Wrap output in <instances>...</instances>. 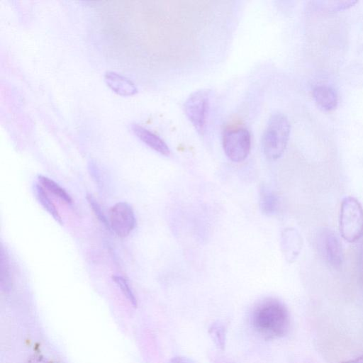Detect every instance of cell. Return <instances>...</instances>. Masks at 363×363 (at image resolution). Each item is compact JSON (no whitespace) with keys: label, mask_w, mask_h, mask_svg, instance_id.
<instances>
[{"label":"cell","mask_w":363,"mask_h":363,"mask_svg":"<svg viewBox=\"0 0 363 363\" xmlns=\"http://www.w3.org/2000/svg\"><path fill=\"white\" fill-rule=\"evenodd\" d=\"M259 205L263 214L272 216L277 213L279 209V198L271 189L262 185L259 189Z\"/></svg>","instance_id":"12"},{"label":"cell","mask_w":363,"mask_h":363,"mask_svg":"<svg viewBox=\"0 0 363 363\" xmlns=\"http://www.w3.org/2000/svg\"><path fill=\"white\" fill-rule=\"evenodd\" d=\"M344 363H363V355L354 359H351L350 361L345 362Z\"/></svg>","instance_id":"21"},{"label":"cell","mask_w":363,"mask_h":363,"mask_svg":"<svg viewBox=\"0 0 363 363\" xmlns=\"http://www.w3.org/2000/svg\"><path fill=\"white\" fill-rule=\"evenodd\" d=\"M339 228L342 237L349 242L363 236V208L355 198L347 196L342 200Z\"/></svg>","instance_id":"3"},{"label":"cell","mask_w":363,"mask_h":363,"mask_svg":"<svg viewBox=\"0 0 363 363\" xmlns=\"http://www.w3.org/2000/svg\"><path fill=\"white\" fill-rule=\"evenodd\" d=\"M170 363H194L191 359L182 356L174 357L171 359Z\"/></svg>","instance_id":"20"},{"label":"cell","mask_w":363,"mask_h":363,"mask_svg":"<svg viewBox=\"0 0 363 363\" xmlns=\"http://www.w3.org/2000/svg\"><path fill=\"white\" fill-rule=\"evenodd\" d=\"M36 197L47 212L60 225H62V218L52 200L48 197L45 190L39 184L35 186Z\"/></svg>","instance_id":"13"},{"label":"cell","mask_w":363,"mask_h":363,"mask_svg":"<svg viewBox=\"0 0 363 363\" xmlns=\"http://www.w3.org/2000/svg\"><path fill=\"white\" fill-rule=\"evenodd\" d=\"M318 252L330 267L338 269L343 262V252L340 240L335 232L329 228H322L315 235Z\"/></svg>","instance_id":"5"},{"label":"cell","mask_w":363,"mask_h":363,"mask_svg":"<svg viewBox=\"0 0 363 363\" xmlns=\"http://www.w3.org/2000/svg\"><path fill=\"white\" fill-rule=\"evenodd\" d=\"M280 247L286 260L289 263H292L301 252L302 237L295 228H287L281 233Z\"/></svg>","instance_id":"8"},{"label":"cell","mask_w":363,"mask_h":363,"mask_svg":"<svg viewBox=\"0 0 363 363\" xmlns=\"http://www.w3.org/2000/svg\"><path fill=\"white\" fill-rule=\"evenodd\" d=\"M86 199L88 201V203H89L94 213L95 214L96 217L106 227L109 226V223L104 216L103 211H101V208L98 203V202L96 201V199L91 195L87 194L86 195Z\"/></svg>","instance_id":"18"},{"label":"cell","mask_w":363,"mask_h":363,"mask_svg":"<svg viewBox=\"0 0 363 363\" xmlns=\"http://www.w3.org/2000/svg\"><path fill=\"white\" fill-rule=\"evenodd\" d=\"M211 94L209 89L197 90L187 98L184 104L186 116L200 135H203L206 131Z\"/></svg>","instance_id":"4"},{"label":"cell","mask_w":363,"mask_h":363,"mask_svg":"<svg viewBox=\"0 0 363 363\" xmlns=\"http://www.w3.org/2000/svg\"><path fill=\"white\" fill-rule=\"evenodd\" d=\"M218 363H226L225 362H218Z\"/></svg>","instance_id":"22"},{"label":"cell","mask_w":363,"mask_h":363,"mask_svg":"<svg viewBox=\"0 0 363 363\" xmlns=\"http://www.w3.org/2000/svg\"><path fill=\"white\" fill-rule=\"evenodd\" d=\"M357 2V1H338L329 2V4H330L329 9L333 11L347 9L354 5Z\"/></svg>","instance_id":"19"},{"label":"cell","mask_w":363,"mask_h":363,"mask_svg":"<svg viewBox=\"0 0 363 363\" xmlns=\"http://www.w3.org/2000/svg\"><path fill=\"white\" fill-rule=\"evenodd\" d=\"M109 226L119 237L128 236L134 229L135 217L132 207L125 202H118L109 211Z\"/></svg>","instance_id":"7"},{"label":"cell","mask_w":363,"mask_h":363,"mask_svg":"<svg viewBox=\"0 0 363 363\" xmlns=\"http://www.w3.org/2000/svg\"><path fill=\"white\" fill-rule=\"evenodd\" d=\"M112 279L120 288L123 294L125 296L131 305L133 307H137V299L127 281L123 277L118 275L113 276Z\"/></svg>","instance_id":"17"},{"label":"cell","mask_w":363,"mask_h":363,"mask_svg":"<svg viewBox=\"0 0 363 363\" xmlns=\"http://www.w3.org/2000/svg\"><path fill=\"white\" fill-rule=\"evenodd\" d=\"M313 96L316 106L324 111L334 110L338 103L335 89L328 84H318L313 90Z\"/></svg>","instance_id":"9"},{"label":"cell","mask_w":363,"mask_h":363,"mask_svg":"<svg viewBox=\"0 0 363 363\" xmlns=\"http://www.w3.org/2000/svg\"><path fill=\"white\" fill-rule=\"evenodd\" d=\"M212 340L220 350H224L226 339V329L220 322L212 323L208 329Z\"/></svg>","instance_id":"15"},{"label":"cell","mask_w":363,"mask_h":363,"mask_svg":"<svg viewBox=\"0 0 363 363\" xmlns=\"http://www.w3.org/2000/svg\"><path fill=\"white\" fill-rule=\"evenodd\" d=\"M131 129L134 134L151 149L164 156H169L170 150L168 145L159 136L138 124H133Z\"/></svg>","instance_id":"11"},{"label":"cell","mask_w":363,"mask_h":363,"mask_svg":"<svg viewBox=\"0 0 363 363\" xmlns=\"http://www.w3.org/2000/svg\"><path fill=\"white\" fill-rule=\"evenodd\" d=\"M1 286L3 290L8 291L12 285L11 275L8 265V261L4 258L3 249L1 250Z\"/></svg>","instance_id":"16"},{"label":"cell","mask_w":363,"mask_h":363,"mask_svg":"<svg viewBox=\"0 0 363 363\" xmlns=\"http://www.w3.org/2000/svg\"><path fill=\"white\" fill-rule=\"evenodd\" d=\"M290 131V123L284 114L276 113L269 118L261 142L262 152L268 160H276L283 155Z\"/></svg>","instance_id":"2"},{"label":"cell","mask_w":363,"mask_h":363,"mask_svg":"<svg viewBox=\"0 0 363 363\" xmlns=\"http://www.w3.org/2000/svg\"><path fill=\"white\" fill-rule=\"evenodd\" d=\"M223 147L227 157L233 162H240L248 156L251 137L245 128L228 130L223 134Z\"/></svg>","instance_id":"6"},{"label":"cell","mask_w":363,"mask_h":363,"mask_svg":"<svg viewBox=\"0 0 363 363\" xmlns=\"http://www.w3.org/2000/svg\"><path fill=\"white\" fill-rule=\"evenodd\" d=\"M107 86L118 95L128 96L137 94L138 89L127 77L114 72H107L104 74Z\"/></svg>","instance_id":"10"},{"label":"cell","mask_w":363,"mask_h":363,"mask_svg":"<svg viewBox=\"0 0 363 363\" xmlns=\"http://www.w3.org/2000/svg\"><path fill=\"white\" fill-rule=\"evenodd\" d=\"M254 328L265 339L286 335L290 328V316L285 305L275 298L259 302L252 313Z\"/></svg>","instance_id":"1"},{"label":"cell","mask_w":363,"mask_h":363,"mask_svg":"<svg viewBox=\"0 0 363 363\" xmlns=\"http://www.w3.org/2000/svg\"><path fill=\"white\" fill-rule=\"evenodd\" d=\"M38 182L39 184L45 190L53 194L55 196L62 200L65 203L67 204L72 203V199L69 194L53 180L47 177L39 175Z\"/></svg>","instance_id":"14"}]
</instances>
